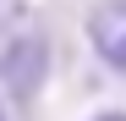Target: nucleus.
Returning <instances> with one entry per match:
<instances>
[{"label":"nucleus","instance_id":"3","mask_svg":"<svg viewBox=\"0 0 126 121\" xmlns=\"http://www.w3.org/2000/svg\"><path fill=\"white\" fill-rule=\"evenodd\" d=\"M88 121H126V110H99V116H88Z\"/></svg>","mask_w":126,"mask_h":121},{"label":"nucleus","instance_id":"4","mask_svg":"<svg viewBox=\"0 0 126 121\" xmlns=\"http://www.w3.org/2000/svg\"><path fill=\"white\" fill-rule=\"evenodd\" d=\"M0 121H6V110H0Z\"/></svg>","mask_w":126,"mask_h":121},{"label":"nucleus","instance_id":"2","mask_svg":"<svg viewBox=\"0 0 126 121\" xmlns=\"http://www.w3.org/2000/svg\"><path fill=\"white\" fill-rule=\"evenodd\" d=\"M88 44L110 72L126 77V0H104L88 11Z\"/></svg>","mask_w":126,"mask_h":121},{"label":"nucleus","instance_id":"1","mask_svg":"<svg viewBox=\"0 0 126 121\" xmlns=\"http://www.w3.org/2000/svg\"><path fill=\"white\" fill-rule=\"evenodd\" d=\"M44 72H49V50H44V39L38 33H16L6 55H0V83H6L16 99H33L38 83H44Z\"/></svg>","mask_w":126,"mask_h":121}]
</instances>
